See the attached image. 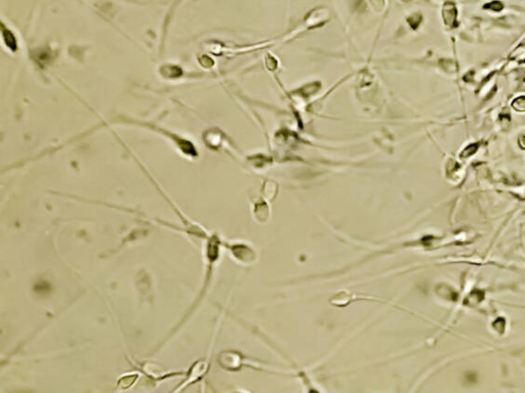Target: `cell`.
I'll use <instances>...</instances> for the list:
<instances>
[{"label":"cell","instance_id":"obj_3","mask_svg":"<svg viewBox=\"0 0 525 393\" xmlns=\"http://www.w3.org/2000/svg\"><path fill=\"white\" fill-rule=\"evenodd\" d=\"M512 106L515 110H517L519 112L525 111V96H520L516 98V100L513 102Z\"/></svg>","mask_w":525,"mask_h":393},{"label":"cell","instance_id":"obj_2","mask_svg":"<svg viewBox=\"0 0 525 393\" xmlns=\"http://www.w3.org/2000/svg\"><path fill=\"white\" fill-rule=\"evenodd\" d=\"M483 9H485V11H490V12H494V13H500L502 12L503 9L505 8V5L504 3L501 1V0H491V1H488L485 4H483L482 6Z\"/></svg>","mask_w":525,"mask_h":393},{"label":"cell","instance_id":"obj_1","mask_svg":"<svg viewBox=\"0 0 525 393\" xmlns=\"http://www.w3.org/2000/svg\"><path fill=\"white\" fill-rule=\"evenodd\" d=\"M459 9L452 0H447L442 7V18L445 26L457 28L459 26Z\"/></svg>","mask_w":525,"mask_h":393},{"label":"cell","instance_id":"obj_4","mask_svg":"<svg viewBox=\"0 0 525 393\" xmlns=\"http://www.w3.org/2000/svg\"><path fill=\"white\" fill-rule=\"evenodd\" d=\"M477 149H478V143L470 144L469 146H467L464 150V152L462 153V157H469V156H471L472 154H474L475 152H476Z\"/></svg>","mask_w":525,"mask_h":393},{"label":"cell","instance_id":"obj_5","mask_svg":"<svg viewBox=\"0 0 525 393\" xmlns=\"http://www.w3.org/2000/svg\"><path fill=\"white\" fill-rule=\"evenodd\" d=\"M519 143H520V145L522 146V149H525V135H523V136L520 137Z\"/></svg>","mask_w":525,"mask_h":393}]
</instances>
